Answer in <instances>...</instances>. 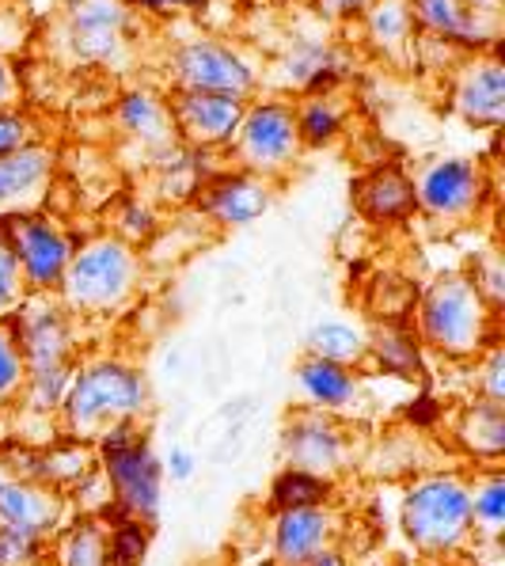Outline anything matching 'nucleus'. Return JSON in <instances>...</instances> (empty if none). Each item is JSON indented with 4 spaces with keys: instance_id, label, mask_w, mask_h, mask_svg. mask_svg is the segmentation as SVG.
Instances as JSON below:
<instances>
[{
    "instance_id": "c9c22d12",
    "label": "nucleus",
    "mask_w": 505,
    "mask_h": 566,
    "mask_svg": "<svg viewBox=\"0 0 505 566\" xmlns=\"http://www.w3.org/2000/svg\"><path fill=\"white\" fill-rule=\"evenodd\" d=\"M20 380V354H15V343L0 331V396Z\"/></svg>"
},
{
    "instance_id": "f3484780",
    "label": "nucleus",
    "mask_w": 505,
    "mask_h": 566,
    "mask_svg": "<svg viewBox=\"0 0 505 566\" xmlns=\"http://www.w3.org/2000/svg\"><path fill=\"white\" fill-rule=\"evenodd\" d=\"M285 73L304 92H327L330 84H338L346 76V54L324 39H301L285 57Z\"/></svg>"
},
{
    "instance_id": "7c9ffc66",
    "label": "nucleus",
    "mask_w": 505,
    "mask_h": 566,
    "mask_svg": "<svg viewBox=\"0 0 505 566\" xmlns=\"http://www.w3.org/2000/svg\"><path fill=\"white\" fill-rule=\"evenodd\" d=\"M149 547V536H145L141 525L126 521V525L115 528V539H111V552H107V566H137Z\"/></svg>"
},
{
    "instance_id": "a19ab883",
    "label": "nucleus",
    "mask_w": 505,
    "mask_h": 566,
    "mask_svg": "<svg viewBox=\"0 0 505 566\" xmlns=\"http://www.w3.org/2000/svg\"><path fill=\"white\" fill-rule=\"evenodd\" d=\"M308 563H312V566H338V559H335V555H330V552H316Z\"/></svg>"
},
{
    "instance_id": "ea45409f",
    "label": "nucleus",
    "mask_w": 505,
    "mask_h": 566,
    "mask_svg": "<svg viewBox=\"0 0 505 566\" xmlns=\"http://www.w3.org/2000/svg\"><path fill=\"white\" fill-rule=\"evenodd\" d=\"M8 92H12V76H8L4 61H0V99H8Z\"/></svg>"
},
{
    "instance_id": "a211bd4d",
    "label": "nucleus",
    "mask_w": 505,
    "mask_h": 566,
    "mask_svg": "<svg viewBox=\"0 0 505 566\" xmlns=\"http://www.w3.org/2000/svg\"><path fill=\"white\" fill-rule=\"evenodd\" d=\"M285 452L301 472H316V468H330L338 460V433L335 426L316 415H304L285 433Z\"/></svg>"
},
{
    "instance_id": "b1692460",
    "label": "nucleus",
    "mask_w": 505,
    "mask_h": 566,
    "mask_svg": "<svg viewBox=\"0 0 505 566\" xmlns=\"http://www.w3.org/2000/svg\"><path fill=\"white\" fill-rule=\"evenodd\" d=\"M118 118L129 134L149 137V142H156V137L164 134V126H168V111H164L149 92H129L118 107Z\"/></svg>"
},
{
    "instance_id": "58836bf2",
    "label": "nucleus",
    "mask_w": 505,
    "mask_h": 566,
    "mask_svg": "<svg viewBox=\"0 0 505 566\" xmlns=\"http://www.w3.org/2000/svg\"><path fill=\"white\" fill-rule=\"evenodd\" d=\"M141 8H149V12H164V8H198L202 0H137Z\"/></svg>"
},
{
    "instance_id": "2f4dec72",
    "label": "nucleus",
    "mask_w": 505,
    "mask_h": 566,
    "mask_svg": "<svg viewBox=\"0 0 505 566\" xmlns=\"http://www.w3.org/2000/svg\"><path fill=\"white\" fill-rule=\"evenodd\" d=\"M39 555V533L4 525L0 528V566H23Z\"/></svg>"
},
{
    "instance_id": "f257e3e1",
    "label": "nucleus",
    "mask_w": 505,
    "mask_h": 566,
    "mask_svg": "<svg viewBox=\"0 0 505 566\" xmlns=\"http://www.w3.org/2000/svg\"><path fill=\"white\" fill-rule=\"evenodd\" d=\"M422 327L425 338L441 350H475L478 335H483V297H478L472 277H441L422 304Z\"/></svg>"
},
{
    "instance_id": "a878e982",
    "label": "nucleus",
    "mask_w": 505,
    "mask_h": 566,
    "mask_svg": "<svg viewBox=\"0 0 505 566\" xmlns=\"http://www.w3.org/2000/svg\"><path fill=\"white\" fill-rule=\"evenodd\" d=\"M377 358L385 365L388 373L396 377H414L418 373V350H414V338L407 335L403 327H380L377 331Z\"/></svg>"
},
{
    "instance_id": "cd10ccee",
    "label": "nucleus",
    "mask_w": 505,
    "mask_h": 566,
    "mask_svg": "<svg viewBox=\"0 0 505 566\" xmlns=\"http://www.w3.org/2000/svg\"><path fill=\"white\" fill-rule=\"evenodd\" d=\"M369 31L377 42H403V34L411 31V12H407V0H372L369 4Z\"/></svg>"
},
{
    "instance_id": "412c9836",
    "label": "nucleus",
    "mask_w": 505,
    "mask_h": 566,
    "mask_svg": "<svg viewBox=\"0 0 505 566\" xmlns=\"http://www.w3.org/2000/svg\"><path fill=\"white\" fill-rule=\"evenodd\" d=\"M57 517V502L50 494L34 491L28 483H8L0 479V521L23 533H42Z\"/></svg>"
},
{
    "instance_id": "20e7f679",
    "label": "nucleus",
    "mask_w": 505,
    "mask_h": 566,
    "mask_svg": "<svg viewBox=\"0 0 505 566\" xmlns=\"http://www.w3.org/2000/svg\"><path fill=\"white\" fill-rule=\"evenodd\" d=\"M103 452H107V472L122 506L137 513V517H152L156 506H160V464H156L149 446L129 426H118V430L107 433Z\"/></svg>"
},
{
    "instance_id": "aec40b11",
    "label": "nucleus",
    "mask_w": 505,
    "mask_h": 566,
    "mask_svg": "<svg viewBox=\"0 0 505 566\" xmlns=\"http://www.w3.org/2000/svg\"><path fill=\"white\" fill-rule=\"evenodd\" d=\"M50 164H54V156L39 145H23V149L0 156V209L39 190L50 176Z\"/></svg>"
},
{
    "instance_id": "9b49d317",
    "label": "nucleus",
    "mask_w": 505,
    "mask_h": 566,
    "mask_svg": "<svg viewBox=\"0 0 505 566\" xmlns=\"http://www.w3.org/2000/svg\"><path fill=\"white\" fill-rule=\"evenodd\" d=\"M243 99L240 95H224V92H194L187 88L176 99L171 115H176L179 134H187L198 149H213V145L232 142V134L240 129L243 118Z\"/></svg>"
},
{
    "instance_id": "f8f14e48",
    "label": "nucleus",
    "mask_w": 505,
    "mask_h": 566,
    "mask_svg": "<svg viewBox=\"0 0 505 566\" xmlns=\"http://www.w3.org/2000/svg\"><path fill=\"white\" fill-rule=\"evenodd\" d=\"M478 195H483V176H478V168L472 160H460V156L438 160L414 187L418 206L433 217L467 213V209L478 202Z\"/></svg>"
},
{
    "instance_id": "4be33fe9",
    "label": "nucleus",
    "mask_w": 505,
    "mask_h": 566,
    "mask_svg": "<svg viewBox=\"0 0 505 566\" xmlns=\"http://www.w3.org/2000/svg\"><path fill=\"white\" fill-rule=\"evenodd\" d=\"M301 380H304V388H308L312 396H316L319 403H327V407H338V403H346V399L354 396L350 373H346L343 365L324 361V358H312L308 365H304Z\"/></svg>"
},
{
    "instance_id": "72a5a7b5",
    "label": "nucleus",
    "mask_w": 505,
    "mask_h": 566,
    "mask_svg": "<svg viewBox=\"0 0 505 566\" xmlns=\"http://www.w3.org/2000/svg\"><path fill=\"white\" fill-rule=\"evenodd\" d=\"M15 293H20V259L0 240V304H12Z\"/></svg>"
},
{
    "instance_id": "4468645a",
    "label": "nucleus",
    "mask_w": 505,
    "mask_h": 566,
    "mask_svg": "<svg viewBox=\"0 0 505 566\" xmlns=\"http://www.w3.org/2000/svg\"><path fill=\"white\" fill-rule=\"evenodd\" d=\"M411 23H422L438 39L460 42V46H483L491 39L486 28V12H475L467 0H407Z\"/></svg>"
},
{
    "instance_id": "dca6fc26",
    "label": "nucleus",
    "mask_w": 505,
    "mask_h": 566,
    "mask_svg": "<svg viewBox=\"0 0 505 566\" xmlns=\"http://www.w3.org/2000/svg\"><path fill=\"white\" fill-rule=\"evenodd\" d=\"M456 107L475 126H498L505 111V73L498 61H483V65L467 69V76L456 88Z\"/></svg>"
},
{
    "instance_id": "5701e85b",
    "label": "nucleus",
    "mask_w": 505,
    "mask_h": 566,
    "mask_svg": "<svg viewBox=\"0 0 505 566\" xmlns=\"http://www.w3.org/2000/svg\"><path fill=\"white\" fill-rule=\"evenodd\" d=\"M324 499H327V483L316 472H301V468H290V472L277 475V483H274V506L277 510L319 506Z\"/></svg>"
},
{
    "instance_id": "39448f33",
    "label": "nucleus",
    "mask_w": 505,
    "mask_h": 566,
    "mask_svg": "<svg viewBox=\"0 0 505 566\" xmlns=\"http://www.w3.org/2000/svg\"><path fill=\"white\" fill-rule=\"evenodd\" d=\"M145 385L137 373L122 365H95L69 391V418L73 426H95L103 418H122L141 411Z\"/></svg>"
},
{
    "instance_id": "e433bc0d",
    "label": "nucleus",
    "mask_w": 505,
    "mask_h": 566,
    "mask_svg": "<svg viewBox=\"0 0 505 566\" xmlns=\"http://www.w3.org/2000/svg\"><path fill=\"white\" fill-rule=\"evenodd\" d=\"M330 15H354V12H365L372 0H319Z\"/></svg>"
},
{
    "instance_id": "c756f323",
    "label": "nucleus",
    "mask_w": 505,
    "mask_h": 566,
    "mask_svg": "<svg viewBox=\"0 0 505 566\" xmlns=\"http://www.w3.org/2000/svg\"><path fill=\"white\" fill-rule=\"evenodd\" d=\"M65 566H107V539H103L99 525H76L65 547Z\"/></svg>"
},
{
    "instance_id": "1a4fd4ad",
    "label": "nucleus",
    "mask_w": 505,
    "mask_h": 566,
    "mask_svg": "<svg viewBox=\"0 0 505 566\" xmlns=\"http://www.w3.org/2000/svg\"><path fill=\"white\" fill-rule=\"evenodd\" d=\"M126 23V0H69L65 39L81 61H107L122 50Z\"/></svg>"
},
{
    "instance_id": "2eb2a0df",
    "label": "nucleus",
    "mask_w": 505,
    "mask_h": 566,
    "mask_svg": "<svg viewBox=\"0 0 505 566\" xmlns=\"http://www.w3.org/2000/svg\"><path fill=\"white\" fill-rule=\"evenodd\" d=\"M354 195H357L361 213L372 217V221H403V217L418 206L414 182L407 179V171L396 168V164H385V168L357 179Z\"/></svg>"
},
{
    "instance_id": "f704fd0d",
    "label": "nucleus",
    "mask_w": 505,
    "mask_h": 566,
    "mask_svg": "<svg viewBox=\"0 0 505 566\" xmlns=\"http://www.w3.org/2000/svg\"><path fill=\"white\" fill-rule=\"evenodd\" d=\"M23 145H28V118L0 111V156L23 149Z\"/></svg>"
},
{
    "instance_id": "473e14b6",
    "label": "nucleus",
    "mask_w": 505,
    "mask_h": 566,
    "mask_svg": "<svg viewBox=\"0 0 505 566\" xmlns=\"http://www.w3.org/2000/svg\"><path fill=\"white\" fill-rule=\"evenodd\" d=\"M472 513L475 517H483L486 525H502V517H505V483L502 479H491V483L475 494Z\"/></svg>"
},
{
    "instance_id": "7ed1b4c3",
    "label": "nucleus",
    "mask_w": 505,
    "mask_h": 566,
    "mask_svg": "<svg viewBox=\"0 0 505 566\" xmlns=\"http://www.w3.org/2000/svg\"><path fill=\"white\" fill-rule=\"evenodd\" d=\"M65 293L84 308H103L126 297L129 282H134V255L126 243L118 240H95L81 255L69 259L65 266Z\"/></svg>"
},
{
    "instance_id": "9d476101",
    "label": "nucleus",
    "mask_w": 505,
    "mask_h": 566,
    "mask_svg": "<svg viewBox=\"0 0 505 566\" xmlns=\"http://www.w3.org/2000/svg\"><path fill=\"white\" fill-rule=\"evenodd\" d=\"M240 153L251 168H282L297 153V115L285 103H255L240 118Z\"/></svg>"
},
{
    "instance_id": "ddd939ff",
    "label": "nucleus",
    "mask_w": 505,
    "mask_h": 566,
    "mask_svg": "<svg viewBox=\"0 0 505 566\" xmlns=\"http://www.w3.org/2000/svg\"><path fill=\"white\" fill-rule=\"evenodd\" d=\"M202 206L221 224H251L270 209V187L263 179L248 176V171H236V176H221L206 182Z\"/></svg>"
},
{
    "instance_id": "6ab92c4d",
    "label": "nucleus",
    "mask_w": 505,
    "mask_h": 566,
    "mask_svg": "<svg viewBox=\"0 0 505 566\" xmlns=\"http://www.w3.org/2000/svg\"><path fill=\"white\" fill-rule=\"evenodd\" d=\"M327 539V517L316 506L304 510H282V521H277V555L285 563H308L316 552H324Z\"/></svg>"
},
{
    "instance_id": "6e6552de",
    "label": "nucleus",
    "mask_w": 505,
    "mask_h": 566,
    "mask_svg": "<svg viewBox=\"0 0 505 566\" xmlns=\"http://www.w3.org/2000/svg\"><path fill=\"white\" fill-rule=\"evenodd\" d=\"M179 81L194 92H224V95H248L255 88V73L236 50L221 46L213 39H194L176 54Z\"/></svg>"
},
{
    "instance_id": "c85d7f7f",
    "label": "nucleus",
    "mask_w": 505,
    "mask_h": 566,
    "mask_svg": "<svg viewBox=\"0 0 505 566\" xmlns=\"http://www.w3.org/2000/svg\"><path fill=\"white\" fill-rule=\"evenodd\" d=\"M472 433L475 438H467L478 452H502L505 446V418H502V407L498 399H486V403H478L472 411Z\"/></svg>"
},
{
    "instance_id": "79ce46f5",
    "label": "nucleus",
    "mask_w": 505,
    "mask_h": 566,
    "mask_svg": "<svg viewBox=\"0 0 505 566\" xmlns=\"http://www.w3.org/2000/svg\"><path fill=\"white\" fill-rule=\"evenodd\" d=\"M467 4H472L475 12H486V15H491L494 8H498V0H467Z\"/></svg>"
},
{
    "instance_id": "393cba45",
    "label": "nucleus",
    "mask_w": 505,
    "mask_h": 566,
    "mask_svg": "<svg viewBox=\"0 0 505 566\" xmlns=\"http://www.w3.org/2000/svg\"><path fill=\"white\" fill-rule=\"evenodd\" d=\"M343 129V111L327 99V95H316L301 107L297 115V137L304 145H327L330 137Z\"/></svg>"
},
{
    "instance_id": "4c0bfd02",
    "label": "nucleus",
    "mask_w": 505,
    "mask_h": 566,
    "mask_svg": "<svg viewBox=\"0 0 505 566\" xmlns=\"http://www.w3.org/2000/svg\"><path fill=\"white\" fill-rule=\"evenodd\" d=\"M190 472H194V460H190V452H187V449H176V452H171V475H176V479H187Z\"/></svg>"
},
{
    "instance_id": "423d86ee",
    "label": "nucleus",
    "mask_w": 505,
    "mask_h": 566,
    "mask_svg": "<svg viewBox=\"0 0 505 566\" xmlns=\"http://www.w3.org/2000/svg\"><path fill=\"white\" fill-rule=\"evenodd\" d=\"M0 240L15 251L23 274L31 277L34 285H54L65 274L69 259H73V248L61 237L46 217H31V213H8L0 217Z\"/></svg>"
},
{
    "instance_id": "bb28decb",
    "label": "nucleus",
    "mask_w": 505,
    "mask_h": 566,
    "mask_svg": "<svg viewBox=\"0 0 505 566\" xmlns=\"http://www.w3.org/2000/svg\"><path fill=\"white\" fill-rule=\"evenodd\" d=\"M308 346H312V354H316V358L343 365V361H350V358L361 354V335H357L354 327H346V324H319L316 331H312Z\"/></svg>"
},
{
    "instance_id": "f03ea898",
    "label": "nucleus",
    "mask_w": 505,
    "mask_h": 566,
    "mask_svg": "<svg viewBox=\"0 0 505 566\" xmlns=\"http://www.w3.org/2000/svg\"><path fill=\"white\" fill-rule=\"evenodd\" d=\"M472 521V494L456 479H425L414 486L403 510V525L422 547H449Z\"/></svg>"
},
{
    "instance_id": "0eeeda50",
    "label": "nucleus",
    "mask_w": 505,
    "mask_h": 566,
    "mask_svg": "<svg viewBox=\"0 0 505 566\" xmlns=\"http://www.w3.org/2000/svg\"><path fill=\"white\" fill-rule=\"evenodd\" d=\"M15 346H23V358L34 369V396L42 407H54L65 388V324L54 308L31 312L20 327V338H12Z\"/></svg>"
}]
</instances>
